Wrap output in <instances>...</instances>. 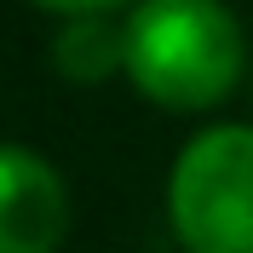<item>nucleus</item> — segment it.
<instances>
[{"instance_id":"nucleus-3","label":"nucleus","mask_w":253,"mask_h":253,"mask_svg":"<svg viewBox=\"0 0 253 253\" xmlns=\"http://www.w3.org/2000/svg\"><path fill=\"white\" fill-rule=\"evenodd\" d=\"M69 230V190L46 156L0 144V253H58Z\"/></svg>"},{"instance_id":"nucleus-4","label":"nucleus","mask_w":253,"mask_h":253,"mask_svg":"<svg viewBox=\"0 0 253 253\" xmlns=\"http://www.w3.org/2000/svg\"><path fill=\"white\" fill-rule=\"evenodd\" d=\"M52 63H58L63 81L75 86H92V81H110L115 69L126 75V29L110 17H69L52 41Z\"/></svg>"},{"instance_id":"nucleus-2","label":"nucleus","mask_w":253,"mask_h":253,"mask_svg":"<svg viewBox=\"0 0 253 253\" xmlns=\"http://www.w3.org/2000/svg\"><path fill=\"white\" fill-rule=\"evenodd\" d=\"M167 213L190 253H253V126H207L178 150Z\"/></svg>"},{"instance_id":"nucleus-1","label":"nucleus","mask_w":253,"mask_h":253,"mask_svg":"<svg viewBox=\"0 0 253 253\" xmlns=\"http://www.w3.org/2000/svg\"><path fill=\"white\" fill-rule=\"evenodd\" d=\"M126 81L161 110H213L236 92L248 41L224 0H132Z\"/></svg>"},{"instance_id":"nucleus-5","label":"nucleus","mask_w":253,"mask_h":253,"mask_svg":"<svg viewBox=\"0 0 253 253\" xmlns=\"http://www.w3.org/2000/svg\"><path fill=\"white\" fill-rule=\"evenodd\" d=\"M35 6H46V12H58V17H98V12L126 6V0H35Z\"/></svg>"}]
</instances>
